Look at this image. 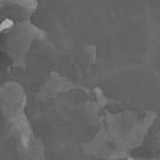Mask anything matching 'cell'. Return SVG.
I'll list each match as a JSON object with an SVG mask.
<instances>
[{
  "mask_svg": "<svg viewBox=\"0 0 160 160\" xmlns=\"http://www.w3.org/2000/svg\"><path fill=\"white\" fill-rule=\"evenodd\" d=\"M39 0H8V2H13L19 5V8H23L28 11H32L36 8Z\"/></svg>",
  "mask_w": 160,
  "mask_h": 160,
  "instance_id": "6da1fadb",
  "label": "cell"
}]
</instances>
